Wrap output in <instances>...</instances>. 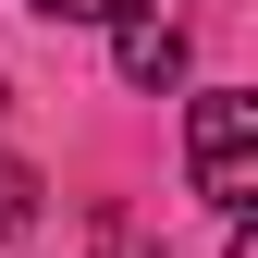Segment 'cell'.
<instances>
[{
    "instance_id": "1",
    "label": "cell",
    "mask_w": 258,
    "mask_h": 258,
    "mask_svg": "<svg viewBox=\"0 0 258 258\" xmlns=\"http://www.w3.org/2000/svg\"><path fill=\"white\" fill-rule=\"evenodd\" d=\"M184 172H197L209 209L258 197V99L246 86H197V99H184Z\"/></svg>"
},
{
    "instance_id": "2",
    "label": "cell",
    "mask_w": 258,
    "mask_h": 258,
    "mask_svg": "<svg viewBox=\"0 0 258 258\" xmlns=\"http://www.w3.org/2000/svg\"><path fill=\"white\" fill-rule=\"evenodd\" d=\"M111 61H123V86H184V13L123 0L111 13Z\"/></svg>"
},
{
    "instance_id": "3",
    "label": "cell",
    "mask_w": 258,
    "mask_h": 258,
    "mask_svg": "<svg viewBox=\"0 0 258 258\" xmlns=\"http://www.w3.org/2000/svg\"><path fill=\"white\" fill-rule=\"evenodd\" d=\"M25 221H37V172L0 148V234H25Z\"/></svg>"
},
{
    "instance_id": "4",
    "label": "cell",
    "mask_w": 258,
    "mask_h": 258,
    "mask_svg": "<svg viewBox=\"0 0 258 258\" xmlns=\"http://www.w3.org/2000/svg\"><path fill=\"white\" fill-rule=\"evenodd\" d=\"M37 13H49V25H111L123 0H37Z\"/></svg>"
},
{
    "instance_id": "5",
    "label": "cell",
    "mask_w": 258,
    "mask_h": 258,
    "mask_svg": "<svg viewBox=\"0 0 258 258\" xmlns=\"http://www.w3.org/2000/svg\"><path fill=\"white\" fill-rule=\"evenodd\" d=\"M160 13H184V0H160Z\"/></svg>"
}]
</instances>
